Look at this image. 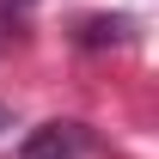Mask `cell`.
Here are the masks:
<instances>
[{"mask_svg":"<svg viewBox=\"0 0 159 159\" xmlns=\"http://www.w3.org/2000/svg\"><path fill=\"white\" fill-rule=\"evenodd\" d=\"M74 147H80L74 122H49V129H37V135L25 141V159H67Z\"/></svg>","mask_w":159,"mask_h":159,"instance_id":"1","label":"cell"},{"mask_svg":"<svg viewBox=\"0 0 159 159\" xmlns=\"http://www.w3.org/2000/svg\"><path fill=\"white\" fill-rule=\"evenodd\" d=\"M6 6H25V0H6Z\"/></svg>","mask_w":159,"mask_h":159,"instance_id":"2","label":"cell"}]
</instances>
